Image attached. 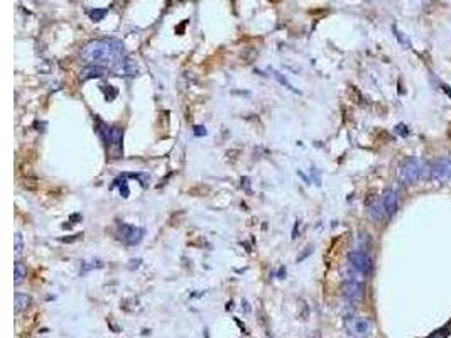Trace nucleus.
<instances>
[{"mask_svg": "<svg viewBox=\"0 0 451 338\" xmlns=\"http://www.w3.org/2000/svg\"><path fill=\"white\" fill-rule=\"evenodd\" d=\"M82 60L88 66H100L110 71L125 73L127 61L124 46L115 39H95L82 49Z\"/></svg>", "mask_w": 451, "mask_h": 338, "instance_id": "nucleus-1", "label": "nucleus"}, {"mask_svg": "<svg viewBox=\"0 0 451 338\" xmlns=\"http://www.w3.org/2000/svg\"><path fill=\"white\" fill-rule=\"evenodd\" d=\"M426 178L433 179V181L439 183H448L451 181V159L449 157H443V159H436L429 162L426 166Z\"/></svg>", "mask_w": 451, "mask_h": 338, "instance_id": "nucleus-2", "label": "nucleus"}, {"mask_svg": "<svg viewBox=\"0 0 451 338\" xmlns=\"http://www.w3.org/2000/svg\"><path fill=\"white\" fill-rule=\"evenodd\" d=\"M421 176H423V166L419 164L418 159L410 157L402 162L401 169H399V178L404 184H414L418 183Z\"/></svg>", "mask_w": 451, "mask_h": 338, "instance_id": "nucleus-3", "label": "nucleus"}, {"mask_svg": "<svg viewBox=\"0 0 451 338\" xmlns=\"http://www.w3.org/2000/svg\"><path fill=\"white\" fill-rule=\"evenodd\" d=\"M348 264L351 269H355L358 274H363V276L372 272L374 267L372 259L368 257V254L362 252V250H351L348 254Z\"/></svg>", "mask_w": 451, "mask_h": 338, "instance_id": "nucleus-4", "label": "nucleus"}, {"mask_svg": "<svg viewBox=\"0 0 451 338\" xmlns=\"http://www.w3.org/2000/svg\"><path fill=\"white\" fill-rule=\"evenodd\" d=\"M345 328L348 330V333L355 335V336H365L370 333V328H372V323L368 322L367 318L362 316H350L345 320Z\"/></svg>", "mask_w": 451, "mask_h": 338, "instance_id": "nucleus-5", "label": "nucleus"}, {"mask_svg": "<svg viewBox=\"0 0 451 338\" xmlns=\"http://www.w3.org/2000/svg\"><path fill=\"white\" fill-rule=\"evenodd\" d=\"M342 291H343L345 298L348 299V301H351V303L362 301L363 293H365V291H363L362 281H358V279H346V281L343 283Z\"/></svg>", "mask_w": 451, "mask_h": 338, "instance_id": "nucleus-6", "label": "nucleus"}, {"mask_svg": "<svg viewBox=\"0 0 451 338\" xmlns=\"http://www.w3.org/2000/svg\"><path fill=\"white\" fill-rule=\"evenodd\" d=\"M119 237L124 243H127V246H135V243L142 240L144 230L139 229V227H134V225H122L119 230Z\"/></svg>", "mask_w": 451, "mask_h": 338, "instance_id": "nucleus-7", "label": "nucleus"}, {"mask_svg": "<svg viewBox=\"0 0 451 338\" xmlns=\"http://www.w3.org/2000/svg\"><path fill=\"white\" fill-rule=\"evenodd\" d=\"M102 129H98V132L102 134L103 141H105L110 147H120V144H122V137H124V132L119 129V127H107V125H100Z\"/></svg>", "mask_w": 451, "mask_h": 338, "instance_id": "nucleus-8", "label": "nucleus"}, {"mask_svg": "<svg viewBox=\"0 0 451 338\" xmlns=\"http://www.w3.org/2000/svg\"><path fill=\"white\" fill-rule=\"evenodd\" d=\"M382 206L387 217H392L397 212V193L396 190L387 188L382 195Z\"/></svg>", "mask_w": 451, "mask_h": 338, "instance_id": "nucleus-9", "label": "nucleus"}, {"mask_svg": "<svg viewBox=\"0 0 451 338\" xmlns=\"http://www.w3.org/2000/svg\"><path fill=\"white\" fill-rule=\"evenodd\" d=\"M31 296L27 294H22V293H15V298H14V311L15 314H19L22 311H26L29 306H31Z\"/></svg>", "mask_w": 451, "mask_h": 338, "instance_id": "nucleus-10", "label": "nucleus"}, {"mask_svg": "<svg viewBox=\"0 0 451 338\" xmlns=\"http://www.w3.org/2000/svg\"><path fill=\"white\" fill-rule=\"evenodd\" d=\"M105 73H107V69H103L100 66H86L83 71L80 73V80L86 81V80H90V78H100Z\"/></svg>", "mask_w": 451, "mask_h": 338, "instance_id": "nucleus-11", "label": "nucleus"}, {"mask_svg": "<svg viewBox=\"0 0 451 338\" xmlns=\"http://www.w3.org/2000/svg\"><path fill=\"white\" fill-rule=\"evenodd\" d=\"M26 276H27V267L22 264L21 260H17L14 264V284H15V286L22 284V281L26 279Z\"/></svg>", "mask_w": 451, "mask_h": 338, "instance_id": "nucleus-12", "label": "nucleus"}, {"mask_svg": "<svg viewBox=\"0 0 451 338\" xmlns=\"http://www.w3.org/2000/svg\"><path fill=\"white\" fill-rule=\"evenodd\" d=\"M22 250H24V238H22L21 234H15V237H14V254H15V257H19V255L22 254Z\"/></svg>", "mask_w": 451, "mask_h": 338, "instance_id": "nucleus-13", "label": "nucleus"}, {"mask_svg": "<svg viewBox=\"0 0 451 338\" xmlns=\"http://www.w3.org/2000/svg\"><path fill=\"white\" fill-rule=\"evenodd\" d=\"M88 15L91 17V21L100 22V21L103 19V17L107 15V9H93V10H90Z\"/></svg>", "mask_w": 451, "mask_h": 338, "instance_id": "nucleus-14", "label": "nucleus"}, {"mask_svg": "<svg viewBox=\"0 0 451 338\" xmlns=\"http://www.w3.org/2000/svg\"><path fill=\"white\" fill-rule=\"evenodd\" d=\"M449 333H451V331H446V330H438V331H435V333H431L427 338H448Z\"/></svg>", "mask_w": 451, "mask_h": 338, "instance_id": "nucleus-15", "label": "nucleus"}, {"mask_svg": "<svg viewBox=\"0 0 451 338\" xmlns=\"http://www.w3.org/2000/svg\"><path fill=\"white\" fill-rule=\"evenodd\" d=\"M274 77H276L277 80H279V83H281V85H286V86H287V88H289V90L296 91V88H294V86H292L291 83H289V81H287L286 78H282V77H281V74H279V73H274Z\"/></svg>", "mask_w": 451, "mask_h": 338, "instance_id": "nucleus-16", "label": "nucleus"}, {"mask_svg": "<svg viewBox=\"0 0 451 338\" xmlns=\"http://www.w3.org/2000/svg\"><path fill=\"white\" fill-rule=\"evenodd\" d=\"M394 34H396V36H397V39H399V41H401V43H402L404 46H409V41H406V39H404V36H402V32H401V31H399V29H396V27H394Z\"/></svg>", "mask_w": 451, "mask_h": 338, "instance_id": "nucleus-17", "label": "nucleus"}, {"mask_svg": "<svg viewBox=\"0 0 451 338\" xmlns=\"http://www.w3.org/2000/svg\"><path fill=\"white\" fill-rule=\"evenodd\" d=\"M194 129H196V130H194L196 136H201V134H203V136H205V134H206L205 127H194Z\"/></svg>", "mask_w": 451, "mask_h": 338, "instance_id": "nucleus-18", "label": "nucleus"}]
</instances>
